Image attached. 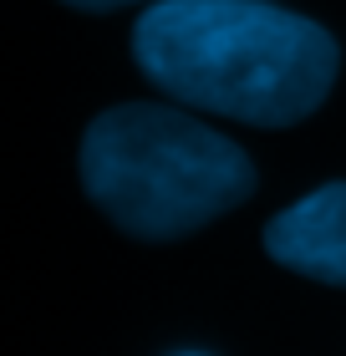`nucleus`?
I'll return each instance as SVG.
<instances>
[{"mask_svg": "<svg viewBox=\"0 0 346 356\" xmlns=\"http://www.w3.org/2000/svg\"><path fill=\"white\" fill-rule=\"evenodd\" d=\"M92 204L138 239H178L250 199L255 168L235 143L189 112L127 102L81 138Z\"/></svg>", "mask_w": 346, "mask_h": 356, "instance_id": "f03ea898", "label": "nucleus"}, {"mask_svg": "<svg viewBox=\"0 0 346 356\" xmlns=\"http://www.w3.org/2000/svg\"><path fill=\"white\" fill-rule=\"evenodd\" d=\"M270 260L301 270L310 280L346 285V184H326L270 219L265 229Z\"/></svg>", "mask_w": 346, "mask_h": 356, "instance_id": "7ed1b4c3", "label": "nucleus"}, {"mask_svg": "<svg viewBox=\"0 0 346 356\" xmlns=\"http://www.w3.org/2000/svg\"><path fill=\"white\" fill-rule=\"evenodd\" d=\"M133 61L178 102L255 127L301 122L336 82V41L270 0H158L133 26Z\"/></svg>", "mask_w": 346, "mask_h": 356, "instance_id": "f257e3e1", "label": "nucleus"}, {"mask_svg": "<svg viewBox=\"0 0 346 356\" xmlns=\"http://www.w3.org/2000/svg\"><path fill=\"white\" fill-rule=\"evenodd\" d=\"M67 6H77V10H118V6H133V0H67Z\"/></svg>", "mask_w": 346, "mask_h": 356, "instance_id": "20e7f679", "label": "nucleus"}]
</instances>
